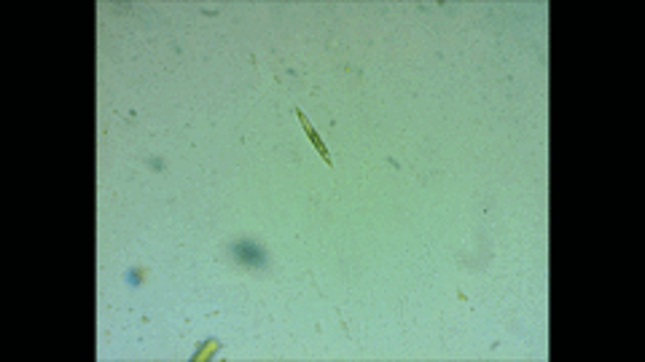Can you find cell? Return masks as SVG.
Wrapping results in <instances>:
<instances>
[{
  "mask_svg": "<svg viewBox=\"0 0 645 362\" xmlns=\"http://www.w3.org/2000/svg\"><path fill=\"white\" fill-rule=\"evenodd\" d=\"M234 258H237V263L242 265H261L264 263V252L258 250V244H250V241H240V244H234Z\"/></svg>",
  "mask_w": 645,
  "mask_h": 362,
  "instance_id": "1",
  "label": "cell"
}]
</instances>
